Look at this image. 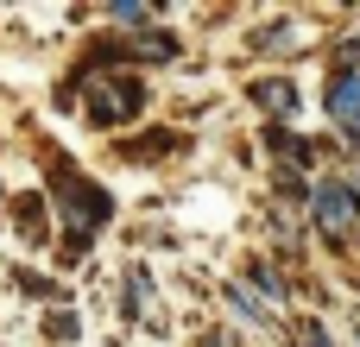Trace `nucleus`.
<instances>
[{
    "label": "nucleus",
    "instance_id": "nucleus-1",
    "mask_svg": "<svg viewBox=\"0 0 360 347\" xmlns=\"http://www.w3.org/2000/svg\"><path fill=\"white\" fill-rule=\"evenodd\" d=\"M95 95H89V120H101V126H114V120H133L139 107H146V89L133 82V76H108V82H89Z\"/></svg>",
    "mask_w": 360,
    "mask_h": 347
},
{
    "label": "nucleus",
    "instance_id": "nucleus-2",
    "mask_svg": "<svg viewBox=\"0 0 360 347\" xmlns=\"http://www.w3.org/2000/svg\"><path fill=\"white\" fill-rule=\"evenodd\" d=\"M310 209H316V228L323 234H354V221H360V196L348 190V183H316V196H310Z\"/></svg>",
    "mask_w": 360,
    "mask_h": 347
},
{
    "label": "nucleus",
    "instance_id": "nucleus-3",
    "mask_svg": "<svg viewBox=\"0 0 360 347\" xmlns=\"http://www.w3.org/2000/svg\"><path fill=\"white\" fill-rule=\"evenodd\" d=\"M57 190H63V202H70V209L82 215V228H89V221H108V215H114V202H108L101 190H89V183H76V177H63Z\"/></svg>",
    "mask_w": 360,
    "mask_h": 347
},
{
    "label": "nucleus",
    "instance_id": "nucleus-4",
    "mask_svg": "<svg viewBox=\"0 0 360 347\" xmlns=\"http://www.w3.org/2000/svg\"><path fill=\"white\" fill-rule=\"evenodd\" d=\"M329 114H342V120L360 114V76H342V82L329 89Z\"/></svg>",
    "mask_w": 360,
    "mask_h": 347
},
{
    "label": "nucleus",
    "instance_id": "nucleus-5",
    "mask_svg": "<svg viewBox=\"0 0 360 347\" xmlns=\"http://www.w3.org/2000/svg\"><path fill=\"white\" fill-rule=\"evenodd\" d=\"M259 101H266L272 114H291V107H297V89H291V82H259Z\"/></svg>",
    "mask_w": 360,
    "mask_h": 347
},
{
    "label": "nucleus",
    "instance_id": "nucleus-6",
    "mask_svg": "<svg viewBox=\"0 0 360 347\" xmlns=\"http://www.w3.org/2000/svg\"><path fill=\"white\" fill-rule=\"evenodd\" d=\"M114 19H127V25H146V6H133V0H120V6H114Z\"/></svg>",
    "mask_w": 360,
    "mask_h": 347
},
{
    "label": "nucleus",
    "instance_id": "nucleus-7",
    "mask_svg": "<svg viewBox=\"0 0 360 347\" xmlns=\"http://www.w3.org/2000/svg\"><path fill=\"white\" fill-rule=\"evenodd\" d=\"M310 347H335V341H323V329H310Z\"/></svg>",
    "mask_w": 360,
    "mask_h": 347
},
{
    "label": "nucleus",
    "instance_id": "nucleus-8",
    "mask_svg": "<svg viewBox=\"0 0 360 347\" xmlns=\"http://www.w3.org/2000/svg\"><path fill=\"white\" fill-rule=\"evenodd\" d=\"M348 133H354V139H360V114H354V120H348Z\"/></svg>",
    "mask_w": 360,
    "mask_h": 347
}]
</instances>
